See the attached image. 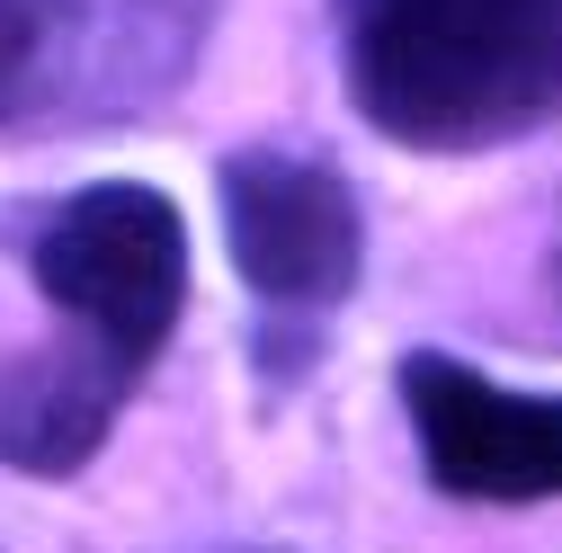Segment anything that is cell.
Listing matches in <instances>:
<instances>
[{
  "label": "cell",
  "instance_id": "obj_2",
  "mask_svg": "<svg viewBox=\"0 0 562 553\" xmlns=\"http://www.w3.org/2000/svg\"><path fill=\"white\" fill-rule=\"evenodd\" d=\"M339 90L384 144L473 161L562 125V0H330Z\"/></svg>",
  "mask_w": 562,
  "mask_h": 553
},
{
  "label": "cell",
  "instance_id": "obj_6",
  "mask_svg": "<svg viewBox=\"0 0 562 553\" xmlns=\"http://www.w3.org/2000/svg\"><path fill=\"white\" fill-rule=\"evenodd\" d=\"M553 295H562V241H553Z\"/></svg>",
  "mask_w": 562,
  "mask_h": 553
},
{
  "label": "cell",
  "instance_id": "obj_5",
  "mask_svg": "<svg viewBox=\"0 0 562 553\" xmlns=\"http://www.w3.org/2000/svg\"><path fill=\"white\" fill-rule=\"evenodd\" d=\"M393 393H402L419 473L447 500H473V509L562 500V393L501 384L447 349H411L393 366Z\"/></svg>",
  "mask_w": 562,
  "mask_h": 553
},
{
  "label": "cell",
  "instance_id": "obj_3",
  "mask_svg": "<svg viewBox=\"0 0 562 553\" xmlns=\"http://www.w3.org/2000/svg\"><path fill=\"white\" fill-rule=\"evenodd\" d=\"M224 0H0V134L134 125L188 90Z\"/></svg>",
  "mask_w": 562,
  "mask_h": 553
},
{
  "label": "cell",
  "instance_id": "obj_1",
  "mask_svg": "<svg viewBox=\"0 0 562 553\" xmlns=\"http://www.w3.org/2000/svg\"><path fill=\"white\" fill-rule=\"evenodd\" d=\"M27 276L63 330L0 375V464L63 482L108 447L170 349L188 313V224L144 179H90L27 224Z\"/></svg>",
  "mask_w": 562,
  "mask_h": 553
},
{
  "label": "cell",
  "instance_id": "obj_4",
  "mask_svg": "<svg viewBox=\"0 0 562 553\" xmlns=\"http://www.w3.org/2000/svg\"><path fill=\"white\" fill-rule=\"evenodd\" d=\"M215 196H224V250L259 304V366L295 384L367 276V205L330 153L286 144L224 153Z\"/></svg>",
  "mask_w": 562,
  "mask_h": 553
}]
</instances>
